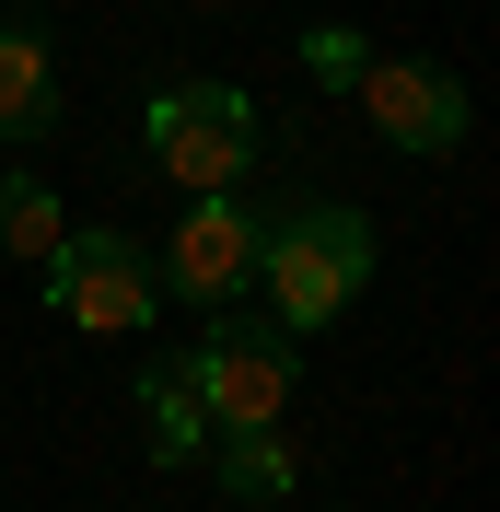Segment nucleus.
Segmentation results:
<instances>
[{"label":"nucleus","mask_w":500,"mask_h":512,"mask_svg":"<svg viewBox=\"0 0 500 512\" xmlns=\"http://www.w3.org/2000/svg\"><path fill=\"white\" fill-rule=\"evenodd\" d=\"M373 280V222L349 210V198H291L280 222H256V303L268 326H338Z\"/></svg>","instance_id":"f257e3e1"},{"label":"nucleus","mask_w":500,"mask_h":512,"mask_svg":"<svg viewBox=\"0 0 500 512\" xmlns=\"http://www.w3.org/2000/svg\"><path fill=\"white\" fill-rule=\"evenodd\" d=\"M140 152H152V175H175L187 198H221V187L256 175L268 128H256V94H245V82H163L152 117H140Z\"/></svg>","instance_id":"f03ea898"},{"label":"nucleus","mask_w":500,"mask_h":512,"mask_svg":"<svg viewBox=\"0 0 500 512\" xmlns=\"http://www.w3.org/2000/svg\"><path fill=\"white\" fill-rule=\"evenodd\" d=\"M187 373H198V408H210V431H268V419L291 408L303 361H291V326L245 315V303H221L210 338L187 350Z\"/></svg>","instance_id":"7ed1b4c3"},{"label":"nucleus","mask_w":500,"mask_h":512,"mask_svg":"<svg viewBox=\"0 0 500 512\" xmlns=\"http://www.w3.org/2000/svg\"><path fill=\"white\" fill-rule=\"evenodd\" d=\"M47 303H59L70 326H94V338H117V326H152V256L128 245V233H59V256H47Z\"/></svg>","instance_id":"20e7f679"},{"label":"nucleus","mask_w":500,"mask_h":512,"mask_svg":"<svg viewBox=\"0 0 500 512\" xmlns=\"http://www.w3.org/2000/svg\"><path fill=\"white\" fill-rule=\"evenodd\" d=\"M163 291H175V303H210V315L256 291V210H233V187L198 198L187 222L163 233Z\"/></svg>","instance_id":"39448f33"},{"label":"nucleus","mask_w":500,"mask_h":512,"mask_svg":"<svg viewBox=\"0 0 500 512\" xmlns=\"http://www.w3.org/2000/svg\"><path fill=\"white\" fill-rule=\"evenodd\" d=\"M361 117L396 140V152H454L466 140V82L454 70H431V59H361Z\"/></svg>","instance_id":"423d86ee"},{"label":"nucleus","mask_w":500,"mask_h":512,"mask_svg":"<svg viewBox=\"0 0 500 512\" xmlns=\"http://www.w3.org/2000/svg\"><path fill=\"white\" fill-rule=\"evenodd\" d=\"M59 128V47L35 24H0V140H47Z\"/></svg>","instance_id":"0eeeda50"},{"label":"nucleus","mask_w":500,"mask_h":512,"mask_svg":"<svg viewBox=\"0 0 500 512\" xmlns=\"http://www.w3.org/2000/svg\"><path fill=\"white\" fill-rule=\"evenodd\" d=\"M140 431H152L163 466H198V454H210V408H198L187 350H152V373H140Z\"/></svg>","instance_id":"6e6552de"},{"label":"nucleus","mask_w":500,"mask_h":512,"mask_svg":"<svg viewBox=\"0 0 500 512\" xmlns=\"http://www.w3.org/2000/svg\"><path fill=\"white\" fill-rule=\"evenodd\" d=\"M210 478L233 489V501H291V489H303V454L280 443V419H268V431H210Z\"/></svg>","instance_id":"1a4fd4ad"},{"label":"nucleus","mask_w":500,"mask_h":512,"mask_svg":"<svg viewBox=\"0 0 500 512\" xmlns=\"http://www.w3.org/2000/svg\"><path fill=\"white\" fill-rule=\"evenodd\" d=\"M59 187H47V175H0V256H35V268H47V256H59Z\"/></svg>","instance_id":"9d476101"},{"label":"nucleus","mask_w":500,"mask_h":512,"mask_svg":"<svg viewBox=\"0 0 500 512\" xmlns=\"http://www.w3.org/2000/svg\"><path fill=\"white\" fill-rule=\"evenodd\" d=\"M361 59H373V47H361V24H314V35H303V70H314V82H338V94L361 82Z\"/></svg>","instance_id":"9b49d317"},{"label":"nucleus","mask_w":500,"mask_h":512,"mask_svg":"<svg viewBox=\"0 0 500 512\" xmlns=\"http://www.w3.org/2000/svg\"><path fill=\"white\" fill-rule=\"evenodd\" d=\"M198 12H221V0H198Z\"/></svg>","instance_id":"f8f14e48"}]
</instances>
